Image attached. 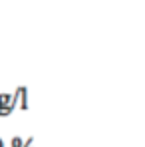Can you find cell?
Returning <instances> with one entry per match:
<instances>
[{"instance_id":"6da1fadb","label":"cell","mask_w":145,"mask_h":147,"mask_svg":"<svg viewBox=\"0 0 145 147\" xmlns=\"http://www.w3.org/2000/svg\"><path fill=\"white\" fill-rule=\"evenodd\" d=\"M10 107L12 109H22L26 111L28 109V88L26 86H18L16 90H14V94H12V99H10Z\"/></svg>"},{"instance_id":"7a4b0ae2","label":"cell","mask_w":145,"mask_h":147,"mask_svg":"<svg viewBox=\"0 0 145 147\" xmlns=\"http://www.w3.org/2000/svg\"><path fill=\"white\" fill-rule=\"evenodd\" d=\"M10 99H12V94H0V107H10ZM12 109V107H10ZM14 111V109H12Z\"/></svg>"},{"instance_id":"3957f363","label":"cell","mask_w":145,"mask_h":147,"mask_svg":"<svg viewBox=\"0 0 145 147\" xmlns=\"http://www.w3.org/2000/svg\"><path fill=\"white\" fill-rule=\"evenodd\" d=\"M22 141H24L22 137H18V135H14V137H12V141H10V145H12V147H20V145H22Z\"/></svg>"},{"instance_id":"277c9868","label":"cell","mask_w":145,"mask_h":147,"mask_svg":"<svg viewBox=\"0 0 145 147\" xmlns=\"http://www.w3.org/2000/svg\"><path fill=\"white\" fill-rule=\"evenodd\" d=\"M12 113V109L10 107H0V117H8Z\"/></svg>"},{"instance_id":"5b68a950","label":"cell","mask_w":145,"mask_h":147,"mask_svg":"<svg viewBox=\"0 0 145 147\" xmlns=\"http://www.w3.org/2000/svg\"><path fill=\"white\" fill-rule=\"evenodd\" d=\"M32 143H34V137H28L26 141H22V145H20V147H30Z\"/></svg>"},{"instance_id":"8992f818","label":"cell","mask_w":145,"mask_h":147,"mask_svg":"<svg viewBox=\"0 0 145 147\" xmlns=\"http://www.w3.org/2000/svg\"><path fill=\"white\" fill-rule=\"evenodd\" d=\"M0 147H4V141H2V137H0Z\"/></svg>"},{"instance_id":"52a82bcc","label":"cell","mask_w":145,"mask_h":147,"mask_svg":"<svg viewBox=\"0 0 145 147\" xmlns=\"http://www.w3.org/2000/svg\"><path fill=\"white\" fill-rule=\"evenodd\" d=\"M30 147H34V145H30Z\"/></svg>"}]
</instances>
